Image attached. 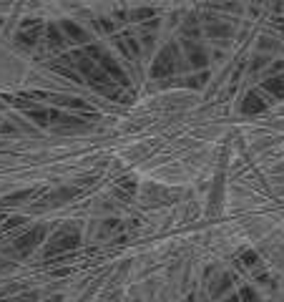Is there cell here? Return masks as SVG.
Masks as SVG:
<instances>
[{
  "mask_svg": "<svg viewBox=\"0 0 284 302\" xmlns=\"http://www.w3.org/2000/svg\"><path fill=\"white\" fill-rule=\"evenodd\" d=\"M189 61H191V66H194V68H201V66H207V53H204L201 48L189 46Z\"/></svg>",
  "mask_w": 284,
  "mask_h": 302,
  "instance_id": "8",
  "label": "cell"
},
{
  "mask_svg": "<svg viewBox=\"0 0 284 302\" xmlns=\"http://www.w3.org/2000/svg\"><path fill=\"white\" fill-rule=\"evenodd\" d=\"M78 194V189H73V186H68V189H58L56 194H51V204H61V202H66V199H73Z\"/></svg>",
  "mask_w": 284,
  "mask_h": 302,
  "instance_id": "9",
  "label": "cell"
},
{
  "mask_svg": "<svg viewBox=\"0 0 284 302\" xmlns=\"http://www.w3.org/2000/svg\"><path fill=\"white\" fill-rule=\"evenodd\" d=\"M46 30H48V46H51V48H61V46L66 43V38L58 33V28H56V25H48Z\"/></svg>",
  "mask_w": 284,
  "mask_h": 302,
  "instance_id": "10",
  "label": "cell"
},
{
  "mask_svg": "<svg viewBox=\"0 0 284 302\" xmlns=\"http://www.w3.org/2000/svg\"><path fill=\"white\" fill-rule=\"evenodd\" d=\"M262 88L264 91H269L272 96H277V98H284V73L282 76H274V78H269V81H264L262 83Z\"/></svg>",
  "mask_w": 284,
  "mask_h": 302,
  "instance_id": "6",
  "label": "cell"
},
{
  "mask_svg": "<svg viewBox=\"0 0 284 302\" xmlns=\"http://www.w3.org/2000/svg\"><path fill=\"white\" fill-rule=\"evenodd\" d=\"M40 33H43V25L38 23V25H35L33 30H28V33H25V30H20V33H18V41H20V43H25V46H35V43H38V38H40Z\"/></svg>",
  "mask_w": 284,
  "mask_h": 302,
  "instance_id": "7",
  "label": "cell"
},
{
  "mask_svg": "<svg viewBox=\"0 0 284 302\" xmlns=\"http://www.w3.org/2000/svg\"><path fill=\"white\" fill-rule=\"evenodd\" d=\"M174 68H176V61H174V48H166V51H161V53H158V58H156V63H153V71H151V73L158 78V76L174 73Z\"/></svg>",
  "mask_w": 284,
  "mask_h": 302,
  "instance_id": "3",
  "label": "cell"
},
{
  "mask_svg": "<svg viewBox=\"0 0 284 302\" xmlns=\"http://www.w3.org/2000/svg\"><path fill=\"white\" fill-rule=\"evenodd\" d=\"M28 119H33L35 124H40V126H48L51 124V111H38V108H30L28 111Z\"/></svg>",
  "mask_w": 284,
  "mask_h": 302,
  "instance_id": "11",
  "label": "cell"
},
{
  "mask_svg": "<svg viewBox=\"0 0 284 302\" xmlns=\"http://www.w3.org/2000/svg\"><path fill=\"white\" fill-rule=\"evenodd\" d=\"M43 237H46V226H35V229H30V232H25L23 237H18L15 239V244H13V249H15V254H28L30 249H35L40 242H43Z\"/></svg>",
  "mask_w": 284,
  "mask_h": 302,
  "instance_id": "2",
  "label": "cell"
},
{
  "mask_svg": "<svg viewBox=\"0 0 284 302\" xmlns=\"http://www.w3.org/2000/svg\"><path fill=\"white\" fill-rule=\"evenodd\" d=\"M264 108H267V101H262L257 91H252V93L244 96V103H241V111H244V114H259V111H264Z\"/></svg>",
  "mask_w": 284,
  "mask_h": 302,
  "instance_id": "4",
  "label": "cell"
},
{
  "mask_svg": "<svg viewBox=\"0 0 284 302\" xmlns=\"http://www.w3.org/2000/svg\"><path fill=\"white\" fill-rule=\"evenodd\" d=\"M231 33V28L229 25H219V28H207V35L209 38H216V35H229Z\"/></svg>",
  "mask_w": 284,
  "mask_h": 302,
  "instance_id": "13",
  "label": "cell"
},
{
  "mask_svg": "<svg viewBox=\"0 0 284 302\" xmlns=\"http://www.w3.org/2000/svg\"><path fill=\"white\" fill-rule=\"evenodd\" d=\"M224 302H239V297H229V300H224Z\"/></svg>",
  "mask_w": 284,
  "mask_h": 302,
  "instance_id": "17",
  "label": "cell"
},
{
  "mask_svg": "<svg viewBox=\"0 0 284 302\" xmlns=\"http://www.w3.org/2000/svg\"><path fill=\"white\" fill-rule=\"evenodd\" d=\"M151 15H153V10H148V8H141V10H134L131 13L134 20H143V18H151Z\"/></svg>",
  "mask_w": 284,
  "mask_h": 302,
  "instance_id": "14",
  "label": "cell"
},
{
  "mask_svg": "<svg viewBox=\"0 0 284 302\" xmlns=\"http://www.w3.org/2000/svg\"><path fill=\"white\" fill-rule=\"evenodd\" d=\"M78 242H80V234H78L73 226H66V229H61V232L46 244V257H56V254H61V252H68L73 247H78Z\"/></svg>",
  "mask_w": 284,
  "mask_h": 302,
  "instance_id": "1",
  "label": "cell"
},
{
  "mask_svg": "<svg viewBox=\"0 0 284 302\" xmlns=\"http://www.w3.org/2000/svg\"><path fill=\"white\" fill-rule=\"evenodd\" d=\"M0 126H3V124H0Z\"/></svg>",
  "mask_w": 284,
  "mask_h": 302,
  "instance_id": "18",
  "label": "cell"
},
{
  "mask_svg": "<svg viewBox=\"0 0 284 302\" xmlns=\"http://www.w3.org/2000/svg\"><path fill=\"white\" fill-rule=\"evenodd\" d=\"M244 265H257V254L254 252H244Z\"/></svg>",
  "mask_w": 284,
  "mask_h": 302,
  "instance_id": "16",
  "label": "cell"
},
{
  "mask_svg": "<svg viewBox=\"0 0 284 302\" xmlns=\"http://www.w3.org/2000/svg\"><path fill=\"white\" fill-rule=\"evenodd\" d=\"M61 30L66 33V41H73V43H86V41H88L86 30H80L73 20H63V23H61Z\"/></svg>",
  "mask_w": 284,
  "mask_h": 302,
  "instance_id": "5",
  "label": "cell"
},
{
  "mask_svg": "<svg viewBox=\"0 0 284 302\" xmlns=\"http://www.w3.org/2000/svg\"><path fill=\"white\" fill-rule=\"evenodd\" d=\"M35 192L33 189H25V192H18V194H10V197H5V204H18L20 199H28V197H33Z\"/></svg>",
  "mask_w": 284,
  "mask_h": 302,
  "instance_id": "12",
  "label": "cell"
},
{
  "mask_svg": "<svg viewBox=\"0 0 284 302\" xmlns=\"http://www.w3.org/2000/svg\"><path fill=\"white\" fill-rule=\"evenodd\" d=\"M241 300H244V302H259V297H257V292H254V290L244 287V290H241Z\"/></svg>",
  "mask_w": 284,
  "mask_h": 302,
  "instance_id": "15",
  "label": "cell"
}]
</instances>
